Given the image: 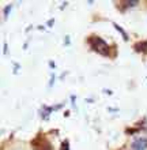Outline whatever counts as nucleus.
Wrapping results in <instances>:
<instances>
[{"mask_svg":"<svg viewBox=\"0 0 147 150\" xmlns=\"http://www.w3.org/2000/svg\"><path fill=\"white\" fill-rule=\"evenodd\" d=\"M10 10H11V6L6 7V10H4V14H6V15H7V13H8V11H10Z\"/></svg>","mask_w":147,"mask_h":150,"instance_id":"423d86ee","label":"nucleus"},{"mask_svg":"<svg viewBox=\"0 0 147 150\" xmlns=\"http://www.w3.org/2000/svg\"><path fill=\"white\" fill-rule=\"evenodd\" d=\"M115 26H116V29H117V30H119V31H120V33H121V34H122V37H124V40H127V38H128V37H127V34H125V31L122 30V29H121V27H120V26H119V25H116V23H115Z\"/></svg>","mask_w":147,"mask_h":150,"instance_id":"7ed1b4c3","label":"nucleus"},{"mask_svg":"<svg viewBox=\"0 0 147 150\" xmlns=\"http://www.w3.org/2000/svg\"><path fill=\"white\" fill-rule=\"evenodd\" d=\"M67 146H68V143H67V142H66V143H63V146H61V150H68V147H67Z\"/></svg>","mask_w":147,"mask_h":150,"instance_id":"39448f33","label":"nucleus"},{"mask_svg":"<svg viewBox=\"0 0 147 150\" xmlns=\"http://www.w3.org/2000/svg\"><path fill=\"white\" fill-rule=\"evenodd\" d=\"M138 3H139V1H136V0H135V1H124V4L127 7H134V6H136Z\"/></svg>","mask_w":147,"mask_h":150,"instance_id":"20e7f679","label":"nucleus"},{"mask_svg":"<svg viewBox=\"0 0 147 150\" xmlns=\"http://www.w3.org/2000/svg\"><path fill=\"white\" fill-rule=\"evenodd\" d=\"M146 46H147V42H142V44H136L135 48L138 50H146Z\"/></svg>","mask_w":147,"mask_h":150,"instance_id":"f03ea898","label":"nucleus"},{"mask_svg":"<svg viewBox=\"0 0 147 150\" xmlns=\"http://www.w3.org/2000/svg\"><path fill=\"white\" fill-rule=\"evenodd\" d=\"M146 149H147L146 138H138L132 142V150H146Z\"/></svg>","mask_w":147,"mask_h":150,"instance_id":"f257e3e1","label":"nucleus"}]
</instances>
